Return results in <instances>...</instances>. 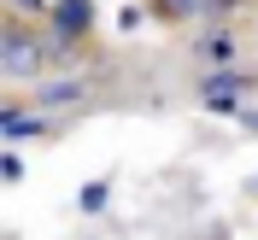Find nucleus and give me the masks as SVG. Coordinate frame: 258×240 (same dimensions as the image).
Segmentation results:
<instances>
[{
    "label": "nucleus",
    "mask_w": 258,
    "mask_h": 240,
    "mask_svg": "<svg viewBox=\"0 0 258 240\" xmlns=\"http://www.w3.org/2000/svg\"><path fill=\"white\" fill-rule=\"evenodd\" d=\"M88 18H94V6H88V0H64L59 12H53V30H59V41H77Z\"/></svg>",
    "instance_id": "f03ea898"
},
{
    "label": "nucleus",
    "mask_w": 258,
    "mask_h": 240,
    "mask_svg": "<svg viewBox=\"0 0 258 240\" xmlns=\"http://www.w3.org/2000/svg\"><path fill=\"white\" fill-rule=\"evenodd\" d=\"M77 94H82L77 82H53V88H47V94H41V100H47V106H71V100H77Z\"/></svg>",
    "instance_id": "20e7f679"
},
{
    "label": "nucleus",
    "mask_w": 258,
    "mask_h": 240,
    "mask_svg": "<svg viewBox=\"0 0 258 240\" xmlns=\"http://www.w3.org/2000/svg\"><path fill=\"white\" fill-rule=\"evenodd\" d=\"M0 59H6V70H12V76H24L30 64H41V53L30 47V35H24V30H6V41H0Z\"/></svg>",
    "instance_id": "f257e3e1"
},
{
    "label": "nucleus",
    "mask_w": 258,
    "mask_h": 240,
    "mask_svg": "<svg viewBox=\"0 0 258 240\" xmlns=\"http://www.w3.org/2000/svg\"><path fill=\"white\" fill-rule=\"evenodd\" d=\"M200 6H206V0H164V12H170V18H194Z\"/></svg>",
    "instance_id": "39448f33"
},
{
    "label": "nucleus",
    "mask_w": 258,
    "mask_h": 240,
    "mask_svg": "<svg viewBox=\"0 0 258 240\" xmlns=\"http://www.w3.org/2000/svg\"><path fill=\"white\" fill-rule=\"evenodd\" d=\"M12 6H24V12H41V6H47V0H12Z\"/></svg>",
    "instance_id": "423d86ee"
},
{
    "label": "nucleus",
    "mask_w": 258,
    "mask_h": 240,
    "mask_svg": "<svg viewBox=\"0 0 258 240\" xmlns=\"http://www.w3.org/2000/svg\"><path fill=\"white\" fill-rule=\"evenodd\" d=\"M41 117H24V112H6V141H24V135H41Z\"/></svg>",
    "instance_id": "7ed1b4c3"
}]
</instances>
